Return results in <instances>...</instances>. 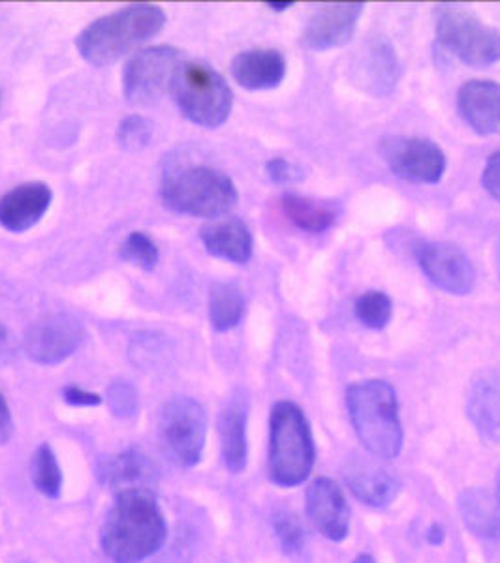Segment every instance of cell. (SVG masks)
<instances>
[{
  "label": "cell",
  "instance_id": "30bf717a",
  "mask_svg": "<svg viewBox=\"0 0 500 563\" xmlns=\"http://www.w3.org/2000/svg\"><path fill=\"white\" fill-rule=\"evenodd\" d=\"M85 327L70 314L45 316L26 331L23 347L26 357L42 366L63 363L84 344Z\"/></svg>",
  "mask_w": 500,
  "mask_h": 563
},
{
  "label": "cell",
  "instance_id": "5b68a950",
  "mask_svg": "<svg viewBox=\"0 0 500 563\" xmlns=\"http://www.w3.org/2000/svg\"><path fill=\"white\" fill-rule=\"evenodd\" d=\"M161 194L166 207L186 217H225L238 203L233 180L206 166L167 174L162 180Z\"/></svg>",
  "mask_w": 500,
  "mask_h": 563
},
{
  "label": "cell",
  "instance_id": "60d3db41",
  "mask_svg": "<svg viewBox=\"0 0 500 563\" xmlns=\"http://www.w3.org/2000/svg\"><path fill=\"white\" fill-rule=\"evenodd\" d=\"M497 267H499V276H500V239H499V246H497Z\"/></svg>",
  "mask_w": 500,
  "mask_h": 563
},
{
  "label": "cell",
  "instance_id": "f1b7e54d",
  "mask_svg": "<svg viewBox=\"0 0 500 563\" xmlns=\"http://www.w3.org/2000/svg\"><path fill=\"white\" fill-rule=\"evenodd\" d=\"M119 252H121L124 262L132 263V265L143 271H153L159 265V260H161L159 246L154 244L153 239L142 233V231L130 233L129 238L122 241Z\"/></svg>",
  "mask_w": 500,
  "mask_h": 563
},
{
  "label": "cell",
  "instance_id": "1f68e13d",
  "mask_svg": "<svg viewBox=\"0 0 500 563\" xmlns=\"http://www.w3.org/2000/svg\"><path fill=\"white\" fill-rule=\"evenodd\" d=\"M109 410L117 417H132L138 411V390L129 382H113L106 395Z\"/></svg>",
  "mask_w": 500,
  "mask_h": 563
},
{
  "label": "cell",
  "instance_id": "d6a6232c",
  "mask_svg": "<svg viewBox=\"0 0 500 563\" xmlns=\"http://www.w3.org/2000/svg\"><path fill=\"white\" fill-rule=\"evenodd\" d=\"M481 185L488 190L491 198L500 201V151L489 156L488 164L483 167Z\"/></svg>",
  "mask_w": 500,
  "mask_h": 563
},
{
  "label": "cell",
  "instance_id": "5bb4252c",
  "mask_svg": "<svg viewBox=\"0 0 500 563\" xmlns=\"http://www.w3.org/2000/svg\"><path fill=\"white\" fill-rule=\"evenodd\" d=\"M308 519L324 538L339 543L350 530V509L345 494L327 477L313 481L307 488Z\"/></svg>",
  "mask_w": 500,
  "mask_h": 563
},
{
  "label": "cell",
  "instance_id": "cb8c5ba5",
  "mask_svg": "<svg viewBox=\"0 0 500 563\" xmlns=\"http://www.w3.org/2000/svg\"><path fill=\"white\" fill-rule=\"evenodd\" d=\"M459 512L468 531L481 539H500V499L483 488H467L459 496Z\"/></svg>",
  "mask_w": 500,
  "mask_h": 563
},
{
  "label": "cell",
  "instance_id": "4dcf8cb0",
  "mask_svg": "<svg viewBox=\"0 0 500 563\" xmlns=\"http://www.w3.org/2000/svg\"><path fill=\"white\" fill-rule=\"evenodd\" d=\"M273 528H275L276 538L281 541L284 552L295 554L303 549L305 533H303L300 520L290 511H276L273 515Z\"/></svg>",
  "mask_w": 500,
  "mask_h": 563
},
{
  "label": "cell",
  "instance_id": "2e32d148",
  "mask_svg": "<svg viewBox=\"0 0 500 563\" xmlns=\"http://www.w3.org/2000/svg\"><path fill=\"white\" fill-rule=\"evenodd\" d=\"M53 192L44 183L15 186L0 198V225L10 233H23L45 217Z\"/></svg>",
  "mask_w": 500,
  "mask_h": 563
},
{
  "label": "cell",
  "instance_id": "836d02e7",
  "mask_svg": "<svg viewBox=\"0 0 500 563\" xmlns=\"http://www.w3.org/2000/svg\"><path fill=\"white\" fill-rule=\"evenodd\" d=\"M268 175H270L271 180L283 185V183H294V180L302 179L303 172L294 164H290L289 161H284V158H273V161L268 162Z\"/></svg>",
  "mask_w": 500,
  "mask_h": 563
},
{
  "label": "cell",
  "instance_id": "52a82bcc",
  "mask_svg": "<svg viewBox=\"0 0 500 563\" xmlns=\"http://www.w3.org/2000/svg\"><path fill=\"white\" fill-rule=\"evenodd\" d=\"M436 40L463 65L486 68L500 60V33L461 7H436Z\"/></svg>",
  "mask_w": 500,
  "mask_h": 563
},
{
  "label": "cell",
  "instance_id": "74e56055",
  "mask_svg": "<svg viewBox=\"0 0 500 563\" xmlns=\"http://www.w3.org/2000/svg\"><path fill=\"white\" fill-rule=\"evenodd\" d=\"M427 541L431 544H441L444 541L443 526L433 525L431 526L430 533H427Z\"/></svg>",
  "mask_w": 500,
  "mask_h": 563
},
{
  "label": "cell",
  "instance_id": "83f0119b",
  "mask_svg": "<svg viewBox=\"0 0 500 563\" xmlns=\"http://www.w3.org/2000/svg\"><path fill=\"white\" fill-rule=\"evenodd\" d=\"M354 310H356V318L361 325L380 331L392 321L393 302L384 291L372 289L359 297Z\"/></svg>",
  "mask_w": 500,
  "mask_h": 563
},
{
  "label": "cell",
  "instance_id": "9a60e30c",
  "mask_svg": "<svg viewBox=\"0 0 500 563\" xmlns=\"http://www.w3.org/2000/svg\"><path fill=\"white\" fill-rule=\"evenodd\" d=\"M354 84L372 97L390 95L399 79V63L395 49L388 40H374L359 52L352 66Z\"/></svg>",
  "mask_w": 500,
  "mask_h": 563
},
{
  "label": "cell",
  "instance_id": "6da1fadb",
  "mask_svg": "<svg viewBox=\"0 0 500 563\" xmlns=\"http://www.w3.org/2000/svg\"><path fill=\"white\" fill-rule=\"evenodd\" d=\"M167 525L153 490H121L111 506L100 543L116 563H140L153 556L166 543Z\"/></svg>",
  "mask_w": 500,
  "mask_h": 563
},
{
  "label": "cell",
  "instance_id": "d4e9b609",
  "mask_svg": "<svg viewBox=\"0 0 500 563\" xmlns=\"http://www.w3.org/2000/svg\"><path fill=\"white\" fill-rule=\"evenodd\" d=\"M283 211L300 230L322 233L329 230L337 220V209L331 203L286 194L283 198Z\"/></svg>",
  "mask_w": 500,
  "mask_h": 563
},
{
  "label": "cell",
  "instance_id": "f546056e",
  "mask_svg": "<svg viewBox=\"0 0 500 563\" xmlns=\"http://www.w3.org/2000/svg\"><path fill=\"white\" fill-rule=\"evenodd\" d=\"M153 134V122L142 115H129L127 119H122L117 129V141H119V147L124 151L140 153L143 148L149 147Z\"/></svg>",
  "mask_w": 500,
  "mask_h": 563
},
{
  "label": "cell",
  "instance_id": "277c9868",
  "mask_svg": "<svg viewBox=\"0 0 500 563\" xmlns=\"http://www.w3.org/2000/svg\"><path fill=\"white\" fill-rule=\"evenodd\" d=\"M315 440L300 406L281 400L270 419V477L279 487H297L315 466Z\"/></svg>",
  "mask_w": 500,
  "mask_h": 563
},
{
  "label": "cell",
  "instance_id": "9c48e42d",
  "mask_svg": "<svg viewBox=\"0 0 500 563\" xmlns=\"http://www.w3.org/2000/svg\"><path fill=\"white\" fill-rule=\"evenodd\" d=\"M180 58V52L170 45H153L132 55L122 71L124 98L134 106L159 102L172 90Z\"/></svg>",
  "mask_w": 500,
  "mask_h": 563
},
{
  "label": "cell",
  "instance_id": "ab89813d",
  "mask_svg": "<svg viewBox=\"0 0 500 563\" xmlns=\"http://www.w3.org/2000/svg\"><path fill=\"white\" fill-rule=\"evenodd\" d=\"M352 563H377L372 560V556L369 554H361V556L356 558Z\"/></svg>",
  "mask_w": 500,
  "mask_h": 563
},
{
  "label": "cell",
  "instance_id": "d590c367",
  "mask_svg": "<svg viewBox=\"0 0 500 563\" xmlns=\"http://www.w3.org/2000/svg\"><path fill=\"white\" fill-rule=\"evenodd\" d=\"M13 434V419L10 406H8L7 398L2 397L0 393V445L10 440V435Z\"/></svg>",
  "mask_w": 500,
  "mask_h": 563
},
{
  "label": "cell",
  "instance_id": "4316f807",
  "mask_svg": "<svg viewBox=\"0 0 500 563\" xmlns=\"http://www.w3.org/2000/svg\"><path fill=\"white\" fill-rule=\"evenodd\" d=\"M33 483L40 494L47 498H58L63 490V472L57 456L47 443H42L33 459Z\"/></svg>",
  "mask_w": 500,
  "mask_h": 563
},
{
  "label": "cell",
  "instance_id": "e575fe53",
  "mask_svg": "<svg viewBox=\"0 0 500 563\" xmlns=\"http://www.w3.org/2000/svg\"><path fill=\"white\" fill-rule=\"evenodd\" d=\"M63 398H65V402L70 404V406H84V408L102 404V397H100V395L81 389V387H77V385H66L65 389H63Z\"/></svg>",
  "mask_w": 500,
  "mask_h": 563
},
{
  "label": "cell",
  "instance_id": "7a4b0ae2",
  "mask_svg": "<svg viewBox=\"0 0 500 563\" xmlns=\"http://www.w3.org/2000/svg\"><path fill=\"white\" fill-rule=\"evenodd\" d=\"M164 25L166 13L161 7L129 4L85 26L76 40L77 52L89 65H113L161 33Z\"/></svg>",
  "mask_w": 500,
  "mask_h": 563
},
{
  "label": "cell",
  "instance_id": "ba28073f",
  "mask_svg": "<svg viewBox=\"0 0 500 563\" xmlns=\"http://www.w3.org/2000/svg\"><path fill=\"white\" fill-rule=\"evenodd\" d=\"M162 449L170 461L193 467L202 461L207 438V413L194 398H174L162 408L159 419Z\"/></svg>",
  "mask_w": 500,
  "mask_h": 563
},
{
  "label": "cell",
  "instance_id": "ffe728a7",
  "mask_svg": "<svg viewBox=\"0 0 500 563\" xmlns=\"http://www.w3.org/2000/svg\"><path fill=\"white\" fill-rule=\"evenodd\" d=\"M231 76L243 89L268 90L283 84L286 58L276 49H250L231 60Z\"/></svg>",
  "mask_w": 500,
  "mask_h": 563
},
{
  "label": "cell",
  "instance_id": "484cf974",
  "mask_svg": "<svg viewBox=\"0 0 500 563\" xmlns=\"http://www.w3.org/2000/svg\"><path fill=\"white\" fill-rule=\"evenodd\" d=\"M244 297L230 282H218L209 294V321L218 333H226L243 320Z\"/></svg>",
  "mask_w": 500,
  "mask_h": 563
},
{
  "label": "cell",
  "instance_id": "7c38bea8",
  "mask_svg": "<svg viewBox=\"0 0 500 563\" xmlns=\"http://www.w3.org/2000/svg\"><path fill=\"white\" fill-rule=\"evenodd\" d=\"M416 260L424 275L435 284L436 288L452 295H467L475 288V265L456 244H420L416 250Z\"/></svg>",
  "mask_w": 500,
  "mask_h": 563
},
{
  "label": "cell",
  "instance_id": "8d00e7d4",
  "mask_svg": "<svg viewBox=\"0 0 500 563\" xmlns=\"http://www.w3.org/2000/svg\"><path fill=\"white\" fill-rule=\"evenodd\" d=\"M13 352H15V347H13L12 334L7 327L0 323V368L12 361Z\"/></svg>",
  "mask_w": 500,
  "mask_h": 563
},
{
  "label": "cell",
  "instance_id": "d6986e66",
  "mask_svg": "<svg viewBox=\"0 0 500 563\" xmlns=\"http://www.w3.org/2000/svg\"><path fill=\"white\" fill-rule=\"evenodd\" d=\"M247 398L241 393H236L228 400L225 410L218 417V435H220V449L222 461L231 474H241L247 467L249 456V443H247Z\"/></svg>",
  "mask_w": 500,
  "mask_h": 563
},
{
  "label": "cell",
  "instance_id": "7402d4cb",
  "mask_svg": "<svg viewBox=\"0 0 500 563\" xmlns=\"http://www.w3.org/2000/svg\"><path fill=\"white\" fill-rule=\"evenodd\" d=\"M345 481L354 496L367 506L385 507L398 498L399 483L395 477L372 462L350 459L345 466Z\"/></svg>",
  "mask_w": 500,
  "mask_h": 563
},
{
  "label": "cell",
  "instance_id": "8992f818",
  "mask_svg": "<svg viewBox=\"0 0 500 563\" xmlns=\"http://www.w3.org/2000/svg\"><path fill=\"white\" fill-rule=\"evenodd\" d=\"M172 92L183 117L198 126L218 129L230 117V85L209 66L183 63L175 71Z\"/></svg>",
  "mask_w": 500,
  "mask_h": 563
},
{
  "label": "cell",
  "instance_id": "4fadbf2b",
  "mask_svg": "<svg viewBox=\"0 0 500 563\" xmlns=\"http://www.w3.org/2000/svg\"><path fill=\"white\" fill-rule=\"evenodd\" d=\"M361 2L327 4L316 10L303 31V44L315 52H327L347 44L352 38L363 13Z\"/></svg>",
  "mask_w": 500,
  "mask_h": 563
},
{
  "label": "cell",
  "instance_id": "e0dca14e",
  "mask_svg": "<svg viewBox=\"0 0 500 563\" xmlns=\"http://www.w3.org/2000/svg\"><path fill=\"white\" fill-rule=\"evenodd\" d=\"M457 109L463 121L481 135L500 134V85L475 79L457 92Z\"/></svg>",
  "mask_w": 500,
  "mask_h": 563
},
{
  "label": "cell",
  "instance_id": "8fae6325",
  "mask_svg": "<svg viewBox=\"0 0 500 563\" xmlns=\"http://www.w3.org/2000/svg\"><path fill=\"white\" fill-rule=\"evenodd\" d=\"M393 174L411 183L436 185L446 172V156L435 141L425 137H392L382 145Z\"/></svg>",
  "mask_w": 500,
  "mask_h": 563
},
{
  "label": "cell",
  "instance_id": "b9f144b4",
  "mask_svg": "<svg viewBox=\"0 0 500 563\" xmlns=\"http://www.w3.org/2000/svg\"><path fill=\"white\" fill-rule=\"evenodd\" d=\"M499 499H500V494H499Z\"/></svg>",
  "mask_w": 500,
  "mask_h": 563
},
{
  "label": "cell",
  "instance_id": "603a6c76",
  "mask_svg": "<svg viewBox=\"0 0 500 563\" xmlns=\"http://www.w3.org/2000/svg\"><path fill=\"white\" fill-rule=\"evenodd\" d=\"M468 417L481 434L500 430V371L481 372L470 385Z\"/></svg>",
  "mask_w": 500,
  "mask_h": 563
},
{
  "label": "cell",
  "instance_id": "ac0fdd59",
  "mask_svg": "<svg viewBox=\"0 0 500 563\" xmlns=\"http://www.w3.org/2000/svg\"><path fill=\"white\" fill-rule=\"evenodd\" d=\"M156 466L138 449H129L109 459H102L98 464V479L109 488L121 490H151L156 483Z\"/></svg>",
  "mask_w": 500,
  "mask_h": 563
},
{
  "label": "cell",
  "instance_id": "f35d334b",
  "mask_svg": "<svg viewBox=\"0 0 500 563\" xmlns=\"http://www.w3.org/2000/svg\"><path fill=\"white\" fill-rule=\"evenodd\" d=\"M265 7L271 8L273 12H284L294 7V2H265Z\"/></svg>",
  "mask_w": 500,
  "mask_h": 563
},
{
  "label": "cell",
  "instance_id": "44dd1931",
  "mask_svg": "<svg viewBox=\"0 0 500 563\" xmlns=\"http://www.w3.org/2000/svg\"><path fill=\"white\" fill-rule=\"evenodd\" d=\"M199 239L206 246L207 254L225 260V262L244 265L252 257V233L249 225L239 218H226L211 224L204 225L199 230Z\"/></svg>",
  "mask_w": 500,
  "mask_h": 563
},
{
  "label": "cell",
  "instance_id": "3957f363",
  "mask_svg": "<svg viewBox=\"0 0 500 563\" xmlns=\"http://www.w3.org/2000/svg\"><path fill=\"white\" fill-rule=\"evenodd\" d=\"M348 416L359 442L377 459L392 461L403 448L398 397L392 385L367 379L348 387Z\"/></svg>",
  "mask_w": 500,
  "mask_h": 563
}]
</instances>
